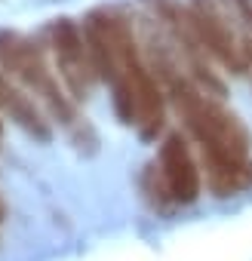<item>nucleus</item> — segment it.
<instances>
[{"label":"nucleus","mask_w":252,"mask_h":261,"mask_svg":"<svg viewBox=\"0 0 252 261\" xmlns=\"http://www.w3.org/2000/svg\"><path fill=\"white\" fill-rule=\"evenodd\" d=\"M0 71L10 74L31 98H37L49 111V117L68 129L71 139L80 148L95 145V133L89 129L86 117L77 114V101L68 95L59 74L49 68L43 49L31 37H25L19 31H0Z\"/></svg>","instance_id":"1"},{"label":"nucleus","mask_w":252,"mask_h":261,"mask_svg":"<svg viewBox=\"0 0 252 261\" xmlns=\"http://www.w3.org/2000/svg\"><path fill=\"white\" fill-rule=\"evenodd\" d=\"M117 53H120V68H123V80L130 86L133 98H136V126L142 139H157L166 126V92L160 86V80L151 74L145 56H142V43L136 37L133 22L126 19L120 10H102Z\"/></svg>","instance_id":"2"},{"label":"nucleus","mask_w":252,"mask_h":261,"mask_svg":"<svg viewBox=\"0 0 252 261\" xmlns=\"http://www.w3.org/2000/svg\"><path fill=\"white\" fill-rule=\"evenodd\" d=\"M49 37V53L56 62V74L62 80V86L68 89V95L74 101H86L92 95L95 86V68L89 59V46L83 40V28L74 19H53L46 28Z\"/></svg>","instance_id":"3"},{"label":"nucleus","mask_w":252,"mask_h":261,"mask_svg":"<svg viewBox=\"0 0 252 261\" xmlns=\"http://www.w3.org/2000/svg\"><path fill=\"white\" fill-rule=\"evenodd\" d=\"M157 172L163 178L166 197L172 206H191L200 197V166L191 154V145L182 133H169L160 145V160H157Z\"/></svg>","instance_id":"4"},{"label":"nucleus","mask_w":252,"mask_h":261,"mask_svg":"<svg viewBox=\"0 0 252 261\" xmlns=\"http://www.w3.org/2000/svg\"><path fill=\"white\" fill-rule=\"evenodd\" d=\"M0 111L10 114V120L16 126H22L31 139H37V142H49L53 139V126L43 117L40 105L4 71H0Z\"/></svg>","instance_id":"5"},{"label":"nucleus","mask_w":252,"mask_h":261,"mask_svg":"<svg viewBox=\"0 0 252 261\" xmlns=\"http://www.w3.org/2000/svg\"><path fill=\"white\" fill-rule=\"evenodd\" d=\"M206 185L215 197H234L252 188V157H212L203 154Z\"/></svg>","instance_id":"6"},{"label":"nucleus","mask_w":252,"mask_h":261,"mask_svg":"<svg viewBox=\"0 0 252 261\" xmlns=\"http://www.w3.org/2000/svg\"><path fill=\"white\" fill-rule=\"evenodd\" d=\"M228 4L234 7V13L240 16V22L249 28V34H252V0H228Z\"/></svg>","instance_id":"7"},{"label":"nucleus","mask_w":252,"mask_h":261,"mask_svg":"<svg viewBox=\"0 0 252 261\" xmlns=\"http://www.w3.org/2000/svg\"><path fill=\"white\" fill-rule=\"evenodd\" d=\"M4 215H7V206H4V200H0V221H4Z\"/></svg>","instance_id":"8"},{"label":"nucleus","mask_w":252,"mask_h":261,"mask_svg":"<svg viewBox=\"0 0 252 261\" xmlns=\"http://www.w3.org/2000/svg\"><path fill=\"white\" fill-rule=\"evenodd\" d=\"M0 136H4V120H0Z\"/></svg>","instance_id":"9"}]
</instances>
